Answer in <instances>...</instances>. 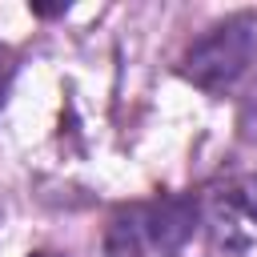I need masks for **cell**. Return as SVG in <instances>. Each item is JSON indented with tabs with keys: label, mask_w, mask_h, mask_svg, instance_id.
Returning <instances> with one entry per match:
<instances>
[{
	"label": "cell",
	"mask_w": 257,
	"mask_h": 257,
	"mask_svg": "<svg viewBox=\"0 0 257 257\" xmlns=\"http://www.w3.org/2000/svg\"><path fill=\"white\" fill-rule=\"evenodd\" d=\"M197 209L185 197L137 201L112 213L104 233V257H173L193 233Z\"/></svg>",
	"instance_id": "6da1fadb"
},
{
	"label": "cell",
	"mask_w": 257,
	"mask_h": 257,
	"mask_svg": "<svg viewBox=\"0 0 257 257\" xmlns=\"http://www.w3.org/2000/svg\"><path fill=\"white\" fill-rule=\"evenodd\" d=\"M253 60H257V12H233L185 52L181 72L205 92H225L249 72Z\"/></svg>",
	"instance_id": "7a4b0ae2"
},
{
	"label": "cell",
	"mask_w": 257,
	"mask_h": 257,
	"mask_svg": "<svg viewBox=\"0 0 257 257\" xmlns=\"http://www.w3.org/2000/svg\"><path fill=\"white\" fill-rule=\"evenodd\" d=\"M213 237L229 257H257V177H237L213 197Z\"/></svg>",
	"instance_id": "3957f363"
},
{
	"label": "cell",
	"mask_w": 257,
	"mask_h": 257,
	"mask_svg": "<svg viewBox=\"0 0 257 257\" xmlns=\"http://www.w3.org/2000/svg\"><path fill=\"white\" fill-rule=\"evenodd\" d=\"M8 80H12V52H8L4 44H0V96H4Z\"/></svg>",
	"instance_id": "277c9868"
},
{
	"label": "cell",
	"mask_w": 257,
	"mask_h": 257,
	"mask_svg": "<svg viewBox=\"0 0 257 257\" xmlns=\"http://www.w3.org/2000/svg\"><path fill=\"white\" fill-rule=\"evenodd\" d=\"M32 257H56V253H32Z\"/></svg>",
	"instance_id": "5b68a950"
},
{
	"label": "cell",
	"mask_w": 257,
	"mask_h": 257,
	"mask_svg": "<svg viewBox=\"0 0 257 257\" xmlns=\"http://www.w3.org/2000/svg\"><path fill=\"white\" fill-rule=\"evenodd\" d=\"M0 221H4V209H0Z\"/></svg>",
	"instance_id": "8992f818"
}]
</instances>
